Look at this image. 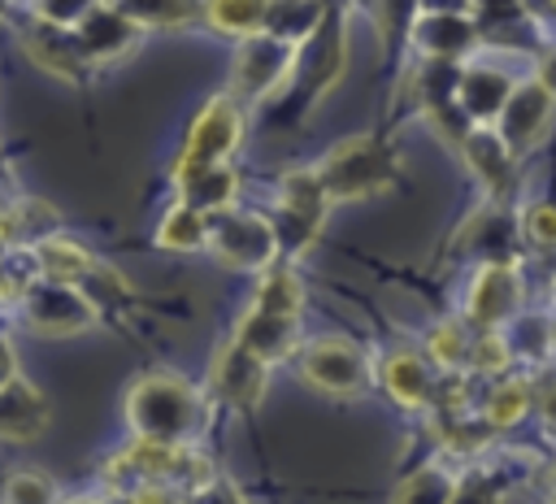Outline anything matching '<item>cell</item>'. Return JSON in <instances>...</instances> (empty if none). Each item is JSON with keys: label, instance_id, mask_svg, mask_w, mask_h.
<instances>
[{"label": "cell", "instance_id": "cell-1", "mask_svg": "<svg viewBox=\"0 0 556 504\" xmlns=\"http://www.w3.org/2000/svg\"><path fill=\"white\" fill-rule=\"evenodd\" d=\"M126 426L135 439H165V443H195V434L208 426V400L200 387L169 369L139 374L126 387L122 400Z\"/></svg>", "mask_w": 556, "mask_h": 504}, {"label": "cell", "instance_id": "cell-2", "mask_svg": "<svg viewBox=\"0 0 556 504\" xmlns=\"http://www.w3.org/2000/svg\"><path fill=\"white\" fill-rule=\"evenodd\" d=\"M213 478H217V469L204 452H195V443H165V439H130L104 465V482L122 500L143 482H165V487H178V491L195 495Z\"/></svg>", "mask_w": 556, "mask_h": 504}, {"label": "cell", "instance_id": "cell-3", "mask_svg": "<svg viewBox=\"0 0 556 504\" xmlns=\"http://www.w3.org/2000/svg\"><path fill=\"white\" fill-rule=\"evenodd\" d=\"M317 178L330 200H365L400 178V156L378 135H352L317 161Z\"/></svg>", "mask_w": 556, "mask_h": 504}, {"label": "cell", "instance_id": "cell-4", "mask_svg": "<svg viewBox=\"0 0 556 504\" xmlns=\"http://www.w3.org/2000/svg\"><path fill=\"white\" fill-rule=\"evenodd\" d=\"M204 252L222 269H256V274H265L282 256L274 217L252 213V209H239V204L208 217V248Z\"/></svg>", "mask_w": 556, "mask_h": 504}, {"label": "cell", "instance_id": "cell-5", "mask_svg": "<svg viewBox=\"0 0 556 504\" xmlns=\"http://www.w3.org/2000/svg\"><path fill=\"white\" fill-rule=\"evenodd\" d=\"M295 61H300V48L269 30L239 39L235 61H230V96H239L243 104H256V100L287 91L295 78Z\"/></svg>", "mask_w": 556, "mask_h": 504}, {"label": "cell", "instance_id": "cell-6", "mask_svg": "<svg viewBox=\"0 0 556 504\" xmlns=\"http://www.w3.org/2000/svg\"><path fill=\"white\" fill-rule=\"evenodd\" d=\"M330 196L317 178V165L308 169H287L278 182V213H274V230H278V248L282 256H300L308 252V243L321 235L326 213H330Z\"/></svg>", "mask_w": 556, "mask_h": 504}, {"label": "cell", "instance_id": "cell-7", "mask_svg": "<svg viewBox=\"0 0 556 504\" xmlns=\"http://www.w3.org/2000/svg\"><path fill=\"white\" fill-rule=\"evenodd\" d=\"M17 304H22V322L48 339H70V335H83L96 326V304L87 300V291L78 282L35 278V282H26Z\"/></svg>", "mask_w": 556, "mask_h": 504}, {"label": "cell", "instance_id": "cell-8", "mask_svg": "<svg viewBox=\"0 0 556 504\" xmlns=\"http://www.w3.org/2000/svg\"><path fill=\"white\" fill-rule=\"evenodd\" d=\"M300 378L321 395H361L374 382V365L352 339L317 335L300 348Z\"/></svg>", "mask_w": 556, "mask_h": 504}, {"label": "cell", "instance_id": "cell-9", "mask_svg": "<svg viewBox=\"0 0 556 504\" xmlns=\"http://www.w3.org/2000/svg\"><path fill=\"white\" fill-rule=\"evenodd\" d=\"M243 100L230 91H217L204 100V109L191 117L178 165H208V161H230L243 143Z\"/></svg>", "mask_w": 556, "mask_h": 504}, {"label": "cell", "instance_id": "cell-10", "mask_svg": "<svg viewBox=\"0 0 556 504\" xmlns=\"http://www.w3.org/2000/svg\"><path fill=\"white\" fill-rule=\"evenodd\" d=\"M343 17H348L343 4H330L321 26L300 43V61H295L291 87L308 91V100L326 96L343 74V61H348V22Z\"/></svg>", "mask_w": 556, "mask_h": 504}, {"label": "cell", "instance_id": "cell-11", "mask_svg": "<svg viewBox=\"0 0 556 504\" xmlns=\"http://www.w3.org/2000/svg\"><path fill=\"white\" fill-rule=\"evenodd\" d=\"M521 308V274L517 261H482L465 291V326L500 330Z\"/></svg>", "mask_w": 556, "mask_h": 504}, {"label": "cell", "instance_id": "cell-12", "mask_svg": "<svg viewBox=\"0 0 556 504\" xmlns=\"http://www.w3.org/2000/svg\"><path fill=\"white\" fill-rule=\"evenodd\" d=\"M552 117H556V87L543 74H530V78H517L504 113L495 117V130L513 152H530L552 130Z\"/></svg>", "mask_w": 556, "mask_h": 504}, {"label": "cell", "instance_id": "cell-13", "mask_svg": "<svg viewBox=\"0 0 556 504\" xmlns=\"http://www.w3.org/2000/svg\"><path fill=\"white\" fill-rule=\"evenodd\" d=\"M265 382H269V365L261 356H252L235 335L213 352V365H208V387L222 404L248 413L261 404L265 395Z\"/></svg>", "mask_w": 556, "mask_h": 504}, {"label": "cell", "instance_id": "cell-14", "mask_svg": "<svg viewBox=\"0 0 556 504\" xmlns=\"http://www.w3.org/2000/svg\"><path fill=\"white\" fill-rule=\"evenodd\" d=\"M408 43L421 52V61H456V65H465L482 43V26H478L473 13H460V9L417 13V22L408 30Z\"/></svg>", "mask_w": 556, "mask_h": 504}, {"label": "cell", "instance_id": "cell-15", "mask_svg": "<svg viewBox=\"0 0 556 504\" xmlns=\"http://www.w3.org/2000/svg\"><path fill=\"white\" fill-rule=\"evenodd\" d=\"M70 30H74L83 56L91 61V70H100V65H117V61L130 56V52L139 48V39H143V30H139L126 13H117L109 0H100V4H96L78 26H70Z\"/></svg>", "mask_w": 556, "mask_h": 504}, {"label": "cell", "instance_id": "cell-16", "mask_svg": "<svg viewBox=\"0 0 556 504\" xmlns=\"http://www.w3.org/2000/svg\"><path fill=\"white\" fill-rule=\"evenodd\" d=\"M513 87H517V78L504 65H491V61H473L469 56L460 65V78H456V104H460V113L473 126H495V117L504 113Z\"/></svg>", "mask_w": 556, "mask_h": 504}, {"label": "cell", "instance_id": "cell-17", "mask_svg": "<svg viewBox=\"0 0 556 504\" xmlns=\"http://www.w3.org/2000/svg\"><path fill=\"white\" fill-rule=\"evenodd\" d=\"M460 156L473 169V178L491 191V200H508L517 187V152L504 143V135L495 126H469V135L460 139Z\"/></svg>", "mask_w": 556, "mask_h": 504}, {"label": "cell", "instance_id": "cell-18", "mask_svg": "<svg viewBox=\"0 0 556 504\" xmlns=\"http://www.w3.org/2000/svg\"><path fill=\"white\" fill-rule=\"evenodd\" d=\"M22 48H26V56H30L39 70H48L52 78L87 83V78L96 74L91 61L83 56V48H78V39H74L70 26H48V22H35V17H30V26L22 30Z\"/></svg>", "mask_w": 556, "mask_h": 504}, {"label": "cell", "instance_id": "cell-19", "mask_svg": "<svg viewBox=\"0 0 556 504\" xmlns=\"http://www.w3.org/2000/svg\"><path fill=\"white\" fill-rule=\"evenodd\" d=\"M174 196L200 213H226L239 200V174L230 161H208V165H174Z\"/></svg>", "mask_w": 556, "mask_h": 504}, {"label": "cell", "instance_id": "cell-20", "mask_svg": "<svg viewBox=\"0 0 556 504\" xmlns=\"http://www.w3.org/2000/svg\"><path fill=\"white\" fill-rule=\"evenodd\" d=\"M378 382L387 387V395L417 413V408H430L434 400V374H430V361L408 352V348H391L382 361H378Z\"/></svg>", "mask_w": 556, "mask_h": 504}, {"label": "cell", "instance_id": "cell-21", "mask_svg": "<svg viewBox=\"0 0 556 504\" xmlns=\"http://www.w3.org/2000/svg\"><path fill=\"white\" fill-rule=\"evenodd\" d=\"M48 421H52V413L35 382H26L17 374L13 382L0 387V439L4 443H30L48 430Z\"/></svg>", "mask_w": 556, "mask_h": 504}, {"label": "cell", "instance_id": "cell-22", "mask_svg": "<svg viewBox=\"0 0 556 504\" xmlns=\"http://www.w3.org/2000/svg\"><path fill=\"white\" fill-rule=\"evenodd\" d=\"M235 339L265 365H278V361L295 356V348H300V317H274V313L248 308L235 326Z\"/></svg>", "mask_w": 556, "mask_h": 504}, {"label": "cell", "instance_id": "cell-23", "mask_svg": "<svg viewBox=\"0 0 556 504\" xmlns=\"http://www.w3.org/2000/svg\"><path fill=\"white\" fill-rule=\"evenodd\" d=\"M30 256H35V265H39V278H56V282H87L91 274H100V261L83 248V243H74V239H65V235H43V239H35V248H30Z\"/></svg>", "mask_w": 556, "mask_h": 504}, {"label": "cell", "instance_id": "cell-24", "mask_svg": "<svg viewBox=\"0 0 556 504\" xmlns=\"http://www.w3.org/2000/svg\"><path fill=\"white\" fill-rule=\"evenodd\" d=\"M139 30H187L204 22V0H109Z\"/></svg>", "mask_w": 556, "mask_h": 504}, {"label": "cell", "instance_id": "cell-25", "mask_svg": "<svg viewBox=\"0 0 556 504\" xmlns=\"http://www.w3.org/2000/svg\"><path fill=\"white\" fill-rule=\"evenodd\" d=\"M274 0H204V26L226 39H252L265 30Z\"/></svg>", "mask_w": 556, "mask_h": 504}, {"label": "cell", "instance_id": "cell-26", "mask_svg": "<svg viewBox=\"0 0 556 504\" xmlns=\"http://www.w3.org/2000/svg\"><path fill=\"white\" fill-rule=\"evenodd\" d=\"M456 252H469L478 261H513L508 256V213H500V209L473 213L456 235Z\"/></svg>", "mask_w": 556, "mask_h": 504}, {"label": "cell", "instance_id": "cell-27", "mask_svg": "<svg viewBox=\"0 0 556 504\" xmlns=\"http://www.w3.org/2000/svg\"><path fill=\"white\" fill-rule=\"evenodd\" d=\"M252 308L261 313H274V317H300L304 313V282L291 265H269L256 282V295H252Z\"/></svg>", "mask_w": 556, "mask_h": 504}, {"label": "cell", "instance_id": "cell-28", "mask_svg": "<svg viewBox=\"0 0 556 504\" xmlns=\"http://www.w3.org/2000/svg\"><path fill=\"white\" fill-rule=\"evenodd\" d=\"M156 248H165V252H204L208 248V213H200V209H191V204H174L165 217H161V226H156Z\"/></svg>", "mask_w": 556, "mask_h": 504}, {"label": "cell", "instance_id": "cell-29", "mask_svg": "<svg viewBox=\"0 0 556 504\" xmlns=\"http://www.w3.org/2000/svg\"><path fill=\"white\" fill-rule=\"evenodd\" d=\"M326 9H330V0H274V4H269V22H265V30L300 48V43L321 26Z\"/></svg>", "mask_w": 556, "mask_h": 504}, {"label": "cell", "instance_id": "cell-30", "mask_svg": "<svg viewBox=\"0 0 556 504\" xmlns=\"http://www.w3.org/2000/svg\"><path fill=\"white\" fill-rule=\"evenodd\" d=\"M534 395H530V382L526 378H500L486 395H482V417L491 430H513L526 413H530Z\"/></svg>", "mask_w": 556, "mask_h": 504}, {"label": "cell", "instance_id": "cell-31", "mask_svg": "<svg viewBox=\"0 0 556 504\" xmlns=\"http://www.w3.org/2000/svg\"><path fill=\"white\" fill-rule=\"evenodd\" d=\"M426 352L443 374H469V352H473V335L460 322H439L426 335Z\"/></svg>", "mask_w": 556, "mask_h": 504}, {"label": "cell", "instance_id": "cell-32", "mask_svg": "<svg viewBox=\"0 0 556 504\" xmlns=\"http://www.w3.org/2000/svg\"><path fill=\"white\" fill-rule=\"evenodd\" d=\"M452 495H456L452 469H443V465H421V469H413V474L395 487L391 504H452Z\"/></svg>", "mask_w": 556, "mask_h": 504}, {"label": "cell", "instance_id": "cell-33", "mask_svg": "<svg viewBox=\"0 0 556 504\" xmlns=\"http://www.w3.org/2000/svg\"><path fill=\"white\" fill-rule=\"evenodd\" d=\"M365 4H369V17H374V26H378L387 48L395 39H408V30H413V22L421 13V0H365Z\"/></svg>", "mask_w": 556, "mask_h": 504}, {"label": "cell", "instance_id": "cell-34", "mask_svg": "<svg viewBox=\"0 0 556 504\" xmlns=\"http://www.w3.org/2000/svg\"><path fill=\"white\" fill-rule=\"evenodd\" d=\"M504 491H508L504 474L478 465V469H469L465 478H456V495H452V504H504Z\"/></svg>", "mask_w": 556, "mask_h": 504}, {"label": "cell", "instance_id": "cell-35", "mask_svg": "<svg viewBox=\"0 0 556 504\" xmlns=\"http://www.w3.org/2000/svg\"><path fill=\"white\" fill-rule=\"evenodd\" d=\"M4 504H61L56 487L39 469H13L4 482Z\"/></svg>", "mask_w": 556, "mask_h": 504}, {"label": "cell", "instance_id": "cell-36", "mask_svg": "<svg viewBox=\"0 0 556 504\" xmlns=\"http://www.w3.org/2000/svg\"><path fill=\"white\" fill-rule=\"evenodd\" d=\"M521 239L539 252H556V204L552 200H534L521 209V222H517Z\"/></svg>", "mask_w": 556, "mask_h": 504}, {"label": "cell", "instance_id": "cell-37", "mask_svg": "<svg viewBox=\"0 0 556 504\" xmlns=\"http://www.w3.org/2000/svg\"><path fill=\"white\" fill-rule=\"evenodd\" d=\"M513 361V348L500 330H478L473 335V352H469V369L473 374H486V378H500Z\"/></svg>", "mask_w": 556, "mask_h": 504}, {"label": "cell", "instance_id": "cell-38", "mask_svg": "<svg viewBox=\"0 0 556 504\" xmlns=\"http://www.w3.org/2000/svg\"><path fill=\"white\" fill-rule=\"evenodd\" d=\"M504 339H508L513 356H521V361H543L547 348L556 343L552 339V326L543 317H517V335H504Z\"/></svg>", "mask_w": 556, "mask_h": 504}, {"label": "cell", "instance_id": "cell-39", "mask_svg": "<svg viewBox=\"0 0 556 504\" xmlns=\"http://www.w3.org/2000/svg\"><path fill=\"white\" fill-rule=\"evenodd\" d=\"M30 4V17L35 22H48V26H78L100 0H26Z\"/></svg>", "mask_w": 556, "mask_h": 504}, {"label": "cell", "instance_id": "cell-40", "mask_svg": "<svg viewBox=\"0 0 556 504\" xmlns=\"http://www.w3.org/2000/svg\"><path fill=\"white\" fill-rule=\"evenodd\" d=\"M469 13L478 17V26H504V22H521L526 17V0H469Z\"/></svg>", "mask_w": 556, "mask_h": 504}, {"label": "cell", "instance_id": "cell-41", "mask_svg": "<svg viewBox=\"0 0 556 504\" xmlns=\"http://www.w3.org/2000/svg\"><path fill=\"white\" fill-rule=\"evenodd\" d=\"M126 504H191V495L178 487H165V482H143L126 495Z\"/></svg>", "mask_w": 556, "mask_h": 504}, {"label": "cell", "instance_id": "cell-42", "mask_svg": "<svg viewBox=\"0 0 556 504\" xmlns=\"http://www.w3.org/2000/svg\"><path fill=\"white\" fill-rule=\"evenodd\" d=\"M191 504H248V500H243V491L230 478H213L208 487H200L191 495Z\"/></svg>", "mask_w": 556, "mask_h": 504}, {"label": "cell", "instance_id": "cell-43", "mask_svg": "<svg viewBox=\"0 0 556 504\" xmlns=\"http://www.w3.org/2000/svg\"><path fill=\"white\" fill-rule=\"evenodd\" d=\"M17 374H22V369H17V352H13V343L0 335V387H4V382H13Z\"/></svg>", "mask_w": 556, "mask_h": 504}, {"label": "cell", "instance_id": "cell-44", "mask_svg": "<svg viewBox=\"0 0 556 504\" xmlns=\"http://www.w3.org/2000/svg\"><path fill=\"white\" fill-rule=\"evenodd\" d=\"M539 417H543L547 430H556V387H547V391L539 395Z\"/></svg>", "mask_w": 556, "mask_h": 504}, {"label": "cell", "instance_id": "cell-45", "mask_svg": "<svg viewBox=\"0 0 556 504\" xmlns=\"http://www.w3.org/2000/svg\"><path fill=\"white\" fill-rule=\"evenodd\" d=\"M447 9L469 13V0H421V13H447Z\"/></svg>", "mask_w": 556, "mask_h": 504}, {"label": "cell", "instance_id": "cell-46", "mask_svg": "<svg viewBox=\"0 0 556 504\" xmlns=\"http://www.w3.org/2000/svg\"><path fill=\"white\" fill-rule=\"evenodd\" d=\"M65 504H104L100 495H74V500H65Z\"/></svg>", "mask_w": 556, "mask_h": 504}, {"label": "cell", "instance_id": "cell-47", "mask_svg": "<svg viewBox=\"0 0 556 504\" xmlns=\"http://www.w3.org/2000/svg\"><path fill=\"white\" fill-rule=\"evenodd\" d=\"M547 491H552V500H556V465H552V474H547Z\"/></svg>", "mask_w": 556, "mask_h": 504}, {"label": "cell", "instance_id": "cell-48", "mask_svg": "<svg viewBox=\"0 0 556 504\" xmlns=\"http://www.w3.org/2000/svg\"><path fill=\"white\" fill-rule=\"evenodd\" d=\"M552 339H556V322H552Z\"/></svg>", "mask_w": 556, "mask_h": 504}, {"label": "cell", "instance_id": "cell-49", "mask_svg": "<svg viewBox=\"0 0 556 504\" xmlns=\"http://www.w3.org/2000/svg\"><path fill=\"white\" fill-rule=\"evenodd\" d=\"M547 4H552V9H556V0H547Z\"/></svg>", "mask_w": 556, "mask_h": 504}, {"label": "cell", "instance_id": "cell-50", "mask_svg": "<svg viewBox=\"0 0 556 504\" xmlns=\"http://www.w3.org/2000/svg\"><path fill=\"white\" fill-rule=\"evenodd\" d=\"M552 504H556V500H552Z\"/></svg>", "mask_w": 556, "mask_h": 504}]
</instances>
